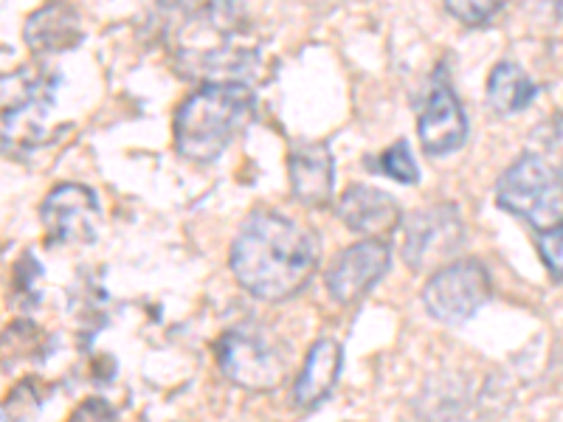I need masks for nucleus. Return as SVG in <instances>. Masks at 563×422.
Here are the masks:
<instances>
[{
	"instance_id": "1",
	"label": "nucleus",
	"mask_w": 563,
	"mask_h": 422,
	"mask_svg": "<svg viewBox=\"0 0 563 422\" xmlns=\"http://www.w3.org/2000/svg\"><path fill=\"white\" fill-rule=\"evenodd\" d=\"M229 265L240 288L254 299L282 301L299 293L316 274L319 243L296 220L260 209L231 240Z\"/></svg>"
},
{
	"instance_id": "10",
	"label": "nucleus",
	"mask_w": 563,
	"mask_h": 422,
	"mask_svg": "<svg viewBox=\"0 0 563 422\" xmlns=\"http://www.w3.org/2000/svg\"><path fill=\"white\" fill-rule=\"evenodd\" d=\"M417 135L429 155H449L467 138V115L449 82H437L417 119Z\"/></svg>"
},
{
	"instance_id": "12",
	"label": "nucleus",
	"mask_w": 563,
	"mask_h": 422,
	"mask_svg": "<svg viewBox=\"0 0 563 422\" xmlns=\"http://www.w3.org/2000/svg\"><path fill=\"white\" fill-rule=\"evenodd\" d=\"M288 175L294 198L299 203L310 206V209L330 206L335 189V164L327 144L308 141V144L294 147L288 158Z\"/></svg>"
},
{
	"instance_id": "8",
	"label": "nucleus",
	"mask_w": 563,
	"mask_h": 422,
	"mask_svg": "<svg viewBox=\"0 0 563 422\" xmlns=\"http://www.w3.org/2000/svg\"><path fill=\"white\" fill-rule=\"evenodd\" d=\"M40 220L48 240L57 245H88L102 229V206L85 184H59L45 195Z\"/></svg>"
},
{
	"instance_id": "18",
	"label": "nucleus",
	"mask_w": 563,
	"mask_h": 422,
	"mask_svg": "<svg viewBox=\"0 0 563 422\" xmlns=\"http://www.w3.org/2000/svg\"><path fill=\"white\" fill-rule=\"evenodd\" d=\"M536 245L552 279L563 281V225H558L550 234H538Z\"/></svg>"
},
{
	"instance_id": "15",
	"label": "nucleus",
	"mask_w": 563,
	"mask_h": 422,
	"mask_svg": "<svg viewBox=\"0 0 563 422\" xmlns=\"http://www.w3.org/2000/svg\"><path fill=\"white\" fill-rule=\"evenodd\" d=\"M79 37V18L70 7L40 9L26 26V43L32 45V52H65Z\"/></svg>"
},
{
	"instance_id": "2",
	"label": "nucleus",
	"mask_w": 563,
	"mask_h": 422,
	"mask_svg": "<svg viewBox=\"0 0 563 422\" xmlns=\"http://www.w3.org/2000/svg\"><path fill=\"white\" fill-rule=\"evenodd\" d=\"M180 74L211 82H243L256 68L260 52L249 40L243 12L231 3H211L186 12L173 45Z\"/></svg>"
},
{
	"instance_id": "9",
	"label": "nucleus",
	"mask_w": 563,
	"mask_h": 422,
	"mask_svg": "<svg viewBox=\"0 0 563 422\" xmlns=\"http://www.w3.org/2000/svg\"><path fill=\"white\" fill-rule=\"evenodd\" d=\"M391 265V248L386 240H361L341 251L327 270V290L341 304H352L369 288H375Z\"/></svg>"
},
{
	"instance_id": "17",
	"label": "nucleus",
	"mask_w": 563,
	"mask_h": 422,
	"mask_svg": "<svg viewBox=\"0 0 563 422\" xmlns=\"http://www.w3.org/2000/svg\"><path fill=\"white\" fill-rule=\"evenodd\" d=\"M445 12L454 14L460 23H465V26L479 29L501 12V3L499 0H490V3H485V0H467V3L465 0H449V3H445Z\"/></svg>"
},
{
	"instance_id": "13",
	"label": "nucleus",
	"mask_w": 563,
	"mask_h": 422,
	"mask_svg": "<svg viewBox=\"0 0 563 422\" xmlns=\"http://www.w3.org/2000/svg\"><path fill=\"white\" fill-rule=\"evenodd\" d=\"M341 364H344V349L335 338H319L310 346L305 366L299 371V380L294 386V400L299 409H313L324 400L333 386L339 384Z\"/></svg>"
},
{
	"instance_id": "5",
	"label": "nucleus",
	"mask_w": 563,
	"mask_h": 422,
	"mask_svg": "<svg viewBox=\"0 0 563 422\" xmlns=\"http://www.w3.org/2000/svg\"><path fill=\"white\" fill-rule=\"evenodd\" d=\"M220 371L240 389L271 391L288 378V349L268 326L243 321L214 344Z\"/></svg>"
},
{
	"instance_id": "7",
	"label": "nucleus",
	"mask_w": 563,
	"mask_h": 422,
	"mask_svg": "<svg viewBox=\"0 0 563 422\" xmlns=\"http://www.w3.org/2000/svg\"><path fill=\"white\" fill-rule=\"evenodd\" d=\"M490 299V274L479 259H454L422 288V308L442 324H462Z\"/></svg>"
},
{
	"instance_id": "4",
	"label": "nucleus",
	"mask_w": 563,
	"mask_h": 422,
	"mask_svg": "<svg viewBox=\"0 0 563 422\" xmlns=\"http://www.w3.org/2000/svg\"><path fill=\"white\" fill-rule=\"evenodd\" d=\"M496 203L538 234H550L563 225V173L544 155H519L496 184Z\"/></svg>"
},
{
	"instance_id": "16",
	"label": "nucleus",
	"mask_w": 563,
	"mask_h": 422,
	"mask_svg": "<svg viewBox=\"0 0 563 422\" xmlns=\"http://www.w3.org/2000/svg\"><path fill=\"white\" fill-rule=\"evenodd\" d=\"M366 169L386 175V178L397 180V184L404 186H415L417 180H420V167H417V160L415 155H411V147L406 138L391 144L389 149H384V153L375 155V158H366Z\"/></svg>"
},
{
	"instance_id": "11",
	"label": "nucleus",
	"mask_w": 563,
	"mask_h": 422,
	"mask_svg": "<svg viewBox=\"0 0 563 422\" xmlns=\"http://www.w3.org/2000/svg\"><path fill=\"white\" fill-rule=\"evenodd\" d=\"M335 211L346 229L369 234L372 240H380L400 225V203L378 186L352 184L339 198Z\"/></svg>"
},
{
	"instance_id": "3",
	"label": "nucleus",
	"mask_w": 563,
	"mask_h": 422,
	"mask_svg": "<svg viewBox=\"0 0 563 422\" xmlns=\"http://www.w3.org/2000/svg\"><path fill=\"white\" fill-rule=\"evenodd\" d=\"M256 113V97L243 82H206L178 104L173 138L180 158L211 164L229 149Z\"/></svg>"
},
{
	"instance_id": "19",
	"label": "nucleus",
	"mask_w": 563,
	"mask_h": 422,
	"mask_svg": "<svg viewBox=\"0 0 563 422\" xmlns=\"http://www.w3.org/2000/svg\"><path fill=\"white\" fill-rule=\"evenodd\" d=\"M544 130H550V135L544 138V147L547 149H563V115L555 119V122L547 124Z\"/></svg>"
},
{
	"instance_id": "6",
	"label": "nucleus",
	"mask_w": 563,
	"mask_h": 422,
	"mask_svg": "<svg viewBox=\"0 0 563 422\" xmlns=\"http://www.w3.org/2000/svg\"><path fill=\"white\" fill-rule=\"evenodd\" d=\"M465 243V220L454 203H434L404 223V259L411 270H440Z\"/></svg>"
},
{
	"instance_id": "14",
	"label": "nucleus",
	"mask_w": 563,
	"mask_h": 422,
	"mask_svg": "<svg viewBox=\"0 0 563 422\" xmlns=\"http://www.w3.org/2000/svg\"><path fill=\"white\" fill-rule=\"evenodd\" d=\"M487 104H490L493 113L499 115H516L525 108H530L532 99H536L538 88L530 77L525 74V68L516 63H499L490 70L487 77Z\"/></svg>"
}]
</instances>
